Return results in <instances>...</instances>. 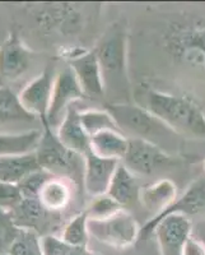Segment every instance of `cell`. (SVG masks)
Instances as JSON below:
<instances>
[{"instance_id": "1", "label": "cell", "mask_w": 205, "mask_h": 255, "mask_svg": "<svg viewBox=\"0 0 205 255\" xmlns=\"http://www.w3.org/2000/svg\"><path fill=\"white\" fill-rule=\"evenodd\" d=\"M179 136L205 140V114L193 100L147 90L138 102Z\"/></svg>"}, {"instance_id": "2", "label": "cell", "mask_w": 205, "mask_h": 255, "mask_svg": "<svg viewBox=\"0 0 205 255\" xmlns=\"http://www.w3.org/2000/svg\"><path fill=\"white\" fill-rule=\"evenodd\" d=\"M99 59L104 84L108 91H124L127 87V36L120 23L110 26L93 49Z\"/></svg>"}, {"instance_id": "3", "label": "cell", "mask_w": 205, "mask_h": 255, "mask_svg": "<svg viewBox=\"0 0 205 255\" xmlns=\"http://www.w3.org/2000/svg\"><path fill=\"white\" fill-rule=\"evenodd\" d=\"M42 128V136L35 151L40 167L54 176L69 180L77 188H82L84 180V157L65 147L47 123H44Z\"/></svg>"}, {"instance_id": "4", "label": "cell", "mask_w": 205, "mask_h": 255, "mask_svg": "<svg viewBox=\"0 0 205 255\" xmlns=\"http://www.w3.org/2000/svg\"><path fill=\"white\" fill-rule=\"evenodd\" d=\"M104 109L111 114L121 133H129L131 138L148 140L162 148V140L167 143L170 138L179 136L153 114L138 104L113 102L107 104Z\"/></svg>"}, {"instance_id": "5", "label": "cell", "mask_w": 205, "mask_h": 255, "mask_svg": "<svg viewBox=\"0 0 205 255\" xmlns=\"http://www.w3.org/2000/svg\"><path fill=\"white\" fill-rule=\"evenodd\" d=\"M140 230L135 218L125 209L104 220H88L90 238L115 249L135 245L140 238Z\"/></svg>"}, {"instance_id": "6", "label": "cell", "mask_w": 205, "mask_h": 255, "mask_svg": "<svg viewBox=\"0 0 205 255\" xmlns=\"http://www.w3.org/2000/svg\"><path fill=\"white\" fill-rule=\"evenodd\" d=\"M83 97L86 96L72 68L67 67L59 72L54 81L51 102L47 113V124L52 130L60 127L68 110L73 106L72 104Z\"/></svg>"}, {"instance_id": "7", "label": "cell", "mask_w": 205, "mask_h": 255, "mask_svg": "<svg viewBox=\"0 0 205 255\" xmlns=\"http://www.w3.org/2000/svg\"><path fill=\"white\" fill-rule=\"evenodd\" d=\"M171 161L172 157L167 151L139 138H129V147L121 159L122 165L135 176L153 174L157 168L168 165Z\"/></svg>"}, {"instance_id": "8", "label": "cell", "mask_w": 205, "mask_h": 255, "mask_svg": "<svg viewBox=\"0 0 205 255\" xmlns=\"http://www.w3.org/2000/svg\"><path fill=\"white\" fill-rule=\"evenodd\" d=\"M32 58V51L17 33H10L0 45V87L9 88L23 76L31 67Z\"/></svg>"}, {"instance_id": "9", "label": "cell", "mask_w": 205, "mask_h": 255, "mask_svg": "<svg viewBox=\"0 0 205 255\" xmlns=\"http://www.w3.org/2000/svg\"><path fill=\"white\" fill-rule=\"evenodd\" d=\"M174 213L184 215L189 218L193 216L205 215V175L193 181L188 186L185 193L177 198L176 202L170 208L166 209L161 216L148 220L144 226H142L139 240H148L149 238H152L157 223Z\"/></svg>"}, {"instance_id": "10", "label": "cell", "mask_w": 205, "mask_h": 255, "mask_svg": "<svg viewBox=\"0 0 205 255\" xmlns=\"http://www.w3.org/2000/svg\"><path fill=\"white\" fill-rule=\"evenodd\" d=\"M152 236L161 255H182L186 241L193 236V222L186 216L174 213L157 223Z\"/></svg>"}, {"instance_id": "11", "label": "cell", "mask_w": 205, "mask_h": 255, "mask_svg": "<svg viewBox=\"0 0 205 255\" xmlns=\"http://www.w3.org/2000/svg\"><path fill=\"white\" fill-rule=\"evenodd\" d=\"M54 81L55 77L52 76L50 70H45L35 79H32L18 95L22 106L31 115L38 118L42 124L47 123Z\"/></svg>"}, {"instance_id": "12", "label": "cell", "mask_w": 205, "mask_h": 255, "mask_svg": "<svg viewBox=\"0 0 205 255\" xmlns=\"http://www.w3.org/2000/svg\"><path fill=\"white\" fill-rule=\"evenodd\" d=\"M69 67L74 72L83 90L84 96L100 99L104 96V84L99 59L93 50H83L79 55L70 59Z\"/></svg>"}, {"instance_id": "13", "label": "cell", "mask_w": 205, "mask_h": 255, "mask_svg": "<svg viewBox=\"0 0 205 255\" xmlns=\"http://www.w3.org/2000/svg\"><path fill=\"white\" fill-rule=\"evenodd\" d=\"M120 162L121 161L117 159L102 158L92 151L88 152L84 156V190L93 198L107 194L111 180Z\"/></svg>"}, {"instance_id": "14", "label": "cell", "mask_w": 205, "mask_h": 255, "mask_svg": "<svg viewBox=\"0 0 205 255\" xmlns=\"http://www.w3.org/2000/svg\"><path fill=\"white\" fill-rule=\"evenodd\" d=\"M177 198L179 191L176 184L170 179H161L156 183L140 188L138 202L152 215L150 218H156L170 208Z\"/></svg>"}, {"instance_id": "15", "label": "cell", "mask_w": 205, "mask_h": 255, "mask_svg": "<svg viewBox=\"0 0 205 255\" xmlns=\"http://www.w3.org/2000/svg\"><path fill=\"white\" fill-rule=\"evenodd\" d=\"M9 215L17 227L32 230L41 235L42 230L51 225L52 217H59L60 213H51L45 209L37 198H23L22 203Z\"/></svg>"}, {"instance_id": "16", "label": "cell", "mask_w": 205, "mask_h": 255, "mask_svg": "<svg viewBox=\"0 0 205 255\" xmlns=\"http://www.w3.org/2000/svg\"><path fill=\"white\" fill-rule=\"evenodd\" d=\"M79 113L81 111L72 106L55 133L65 147L84 157L91 151V136L82 124Z\"/></svg>"}, {"instance_id": "17", "label": "cell", "mask_w": 205, "mask_h": 255, "mask_svg": "<svg viewBox=\"0 0 205 255\" xmlns=\"http://www.w3.org/2000/svg\"><path fill=\"white\" fill-rule=\"evenodd\" d=\"M73 186L75 185L69 180L51 175L41 186L37 199L49 212L60 213L72 202Z\"/></svg>"}, {"instance_id": "18", "label": "cell", "mask_w": 205, "mask_h": 255, "mask_svg": "<svg viewBox=\"0 0 205 255\" xmlns=\"http://www.w3.org/2000/svg\"><path fill=\"white\" fill-rule=\"evenodd\" d=\"M129 147V138L118 130H102L91 136V151L102 158L121 161Z\"/></svg>"}, {"instance_id": "19", "label": "cell", "mask_w": 205, "mask_h": 255, "mask_svg": "<svg viewBox=\"0 0 205 255\" xmlns=\"http://www.w3.org/2000/svg\"><path fill=\"white\" fill-rule=\"evenodd\" d=\"M139 190L140 188L138 185L135 175L131 174L122 165V162L118 163L110 186H108V190H107V195H110L115 202L125 208L134 203V200H138Z\"/></svg>"}, {"instance_id": "20", "label": "cell", "mask_w": 205, "mask_h": 255, "mask_svg": "<svg viewBox=\"0 0 205 255\" xmlns=\"http://www.w3.org/2000/svg\"><path fill=\"white\" fill-rule=\"evenodd\" d=\"M42 170L35 153L24 156L0 157V183L19 184L32 172Z\"/></svg>"}, {"instance_id": "21", "label": "cell", "mask_w": 205, "mask_h": 255, "mask_svg": "<svg viewBox=\"0 0 205 255\" xmlns=\"http://www.w3.org/2000/svg\"><path fill=\"white\" fill-rule=\"evenodd\" d=\"M42 130L32 129L23 133L0 134V157L24 156L35 153Z\"/></svg>"}, {"instance_id": "22", "label": "cell", "mask_w": 205, "mask_h": 255, "mask_svg": "<svg viewBox=\"0 0 205 255\" xmlns=\"http://www.w3.org/2000/svg\"><path fill=\"white\" fill-rule=\"evenodd\" d=\"M36 119L22 106L18 95L10 88L0 87V122H35Z\"/></svg>"}, {"instance_id": "23", "label": "cell", "mask_w": 205, "mask_h": 255, "mask_svg": "<svg viewBox=\"0 0 205 255\" xmlns=\"http://www.w3.org/2000/svg\"><path fill=\"white\" fill-rule=\"evenodd\" d=\"M81 122L83 124L84 129L90 136L95 135L96 133H100L102 130H118L117 124L111 116V114L104 109V110H97V109H90L79 113Z\"/></svg>"}, {"instance_id": "24", "label": "cell", "mask_w": 205, "mask_h": 255, "mask_svg": "<svg viewBox=\"0 0 205 255\" xmlns=\"http://www.w3.org/2000/svg\"><path fill=\"white\" fill-rule=\"evenodd\" d=\"M61 239L74 247H88L90 232H88L87 212H81L65 225Z\"/></svg>"}, {"instance_id": "25", "label": "cell", "mask_w": 205, "mask_h": 255, "mask_svg": "<svg viewBox=\"0 0 205 255\" xmlns=\"http://www.w3.org/2000/svg\"><path fill=\"white\" fill-rule=\"evenodd\" d=\"M42 236L36 231L19 229L17 238L9 249L8 255H44L42 253Z\"/></svg>"}, {"instance_id": "26", "label": "cell", "mask_w": 205, "mask_h": 255, "mask_svg": "<svg viewBox=\"0 0 205 255\" xmlns=\"http://www.w3.org/2000/svg\"><path fill=\"white\" fill-rule=\"evenodd\" d=\"M41 243L44 255H97L88 247H74L55 235H44Z\"/></svg>"}, {"instance_id": "27", "label": "cell", "mask_w": 205, "mask_h": 255, "mask_svg": "<svg viewBox=\"0 0 205 255\" xmlns=\"http://www.w3.org/2000/svg\"><path fill=\"white\" fill-rule=\"evenodd\" d=\"M121 209L124 208L117 202H115L110 195L103 194L100 197H95L92 203L84 211L87 212L88 220H104V218L116 215Z\"/></svg>"}, {"instance_id": "28", "label": "cell", "mask_w": 205, "mask_h": 255, "mask_svg": "<svg viewBox=\"0 0 205 255\" xmlns=\"http://www.w3.org/2000/svg\"><path fill=\"white\" fill-rule=\"evenodd\" d=\"M18 232L19 227L15 226L10 215L0 208V254H8Z\"/></svg>"}, {"instance_id": "29", "label": "cell", "mask_w": 205, "mask_h": 255, "mask_svg": "<svg viewBox=\"0 0 205 255\" xmlns=\"http://www.w3.org/2000/svg\"><path fill=\"white\" fill-rule=\"evenodd\" d=\"M23 194L18 184L0 183V208L10 213L23 200Z\"/></svg>"}, {"instance_id": "30", "label": "cell", "mask_w": 205, "mask_h": 255, "mask_svg": "<svg viewBox=\"0 0 205 255\" xmlns=\"http://www.w3.org/2000/svg\"><path fill=\"white\" fill-rule=\"evenodd\" d=\"M182 255H205V243L200 238L193 235L186 241Z\"/></svg>"}, {"instance_id": "31", "label": "cell", "mask_w": 205, "mask_h": 255, "mask_svg": "<svg viewBox=\"0 0 205 255\" xmlns=\"http://www.w3.org/2000/svg\"><path fill=\"white\" fill-rule=\"evenodd\" d=\"M200 239H202V240L204 241V243H205V236H203V238H200Z\"/></svg>"}, {"instance_id": "32", "label": "cell", "mask_w": 205, "mask_h": 255, "mask_svg": "<svg viewBox=\"0 0 205 255\" xmlns=\"http://www.w3.org/2000/svg\"><path fill=\"white\" fill-rule=\"evenodd\" d=\"M204 171H205V161H204Z\"/></svg>"}, {"instance_id": "33", "label": "cell", "mask_w": 205, "mask_h": 255, "mask_svg": "<svg viewBox=\"0 0 205 255\" xmlns=\"http://www.w3.org/2000/svg\"><path fill=\"white\" fill-rule=\"evenodd\" d=\"M0 255H8V254H0Z\"/></svg>"}, {"instance_id": "34", "label": "cell", "mask_w": 205, "mask_h": 255, "mask_svg": "<svg viewBox=\"0 0 205 255\" xmlns=\"http://www.w3.org/2000/svg\"><path fill=\"white\" fill-rule=\"evenodd\" d=\"M97 255H99V254H97Z\"/></svg>"}]
</instances>
